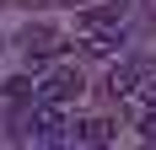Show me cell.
<instances>
[{
	"label": "cell",
	"instance_id": "obj_1",
	"mask_svg": "<svg viewBox=\"0 0 156 150\" xmlns=\"http://www.w3.org/2000/svg\"><path fill=\"white\" fill-rule=\"evenodd\" d=\"M65 129H70V118L54 102H38L32 97V107L22 113V139L27 145H65Z\"/></svg>",
	"mask_w": 156,
	"mask_h": 150
},
{
	"label": "cell",
	"instance_id": "obj_2",
	"mask_svg": "<svg viewBox=\"0 0 156 150\" xmlns=\"http://www.w3.org/2000/svg\"><path fill=\"white\" fill-rule=\"evenodd\" d=\"M81 91H86L81 70H76V64H59V70H48L43 80L32 86V97H38V102H54V107H65V102H81Z\"/></svg>",
	"mask_w": 156,
	"mask_h": 150
},
{
	"label": "cell",
	"instance_id": "obj_3",
	"mask_svg": "<svg viewBox=\"0 0 156 150\" xmlns=\"http://www.w3.org/2000/svg\"><path fill=\"white\" fill-rule=\"evenodd\" d=\"M119 48H124V27H86L81 32L86 59H119Z\"/></svg>",
	"mask_w": 156,
	"mask_h": 150
},
{
	"label": "cell",
	"instance_id": "obj_4",
	"mask_svg": "<svg viewBox=\"0 0 156 150\" xmlns=\"http://www.w3.org/2000/svg\"><path fill=\"white\" fill-rule=\"evenodd\" d=\"M119 139V123L113 118H81L65 129V145H113Z\"/></svg>",
	"mask_w": 156,
	"mask_h": 150
},
{
	"label": "cell",
	"instance_id": "obj_5",
	"mask_svg": "<svg viewBox=\"0 0 156 150\" xmlns=\"http://www.w3.org/2000/svg\"><path fill=\"white\" fill-rule=\"evenodd\" d=\"M59 48H65V43H59V38H54L48 27H27V32H22V54H27L32 64H43V59H54Z\"/></svg>",
	"mask_w": 156,
	"mask_h": 150
},
{
	"label": "cell",
	"instance_id": "obj_6",
	"mask_svg": "<svg viewBox=\"0 0 156 150\" xmlns=\"http://www.w3.org/2000/svg\"><path fill=\"white\" fill-rule=\"evenodd\" d=\"M140 70H145L140 59H124V64H113V70H108V97H113V102H124V97H129V86L140 80Z\"/></svg>",
	"mask_w": 156,
	"mask_h": 150
},
{
	"label": "cell",
	"instance_id": "obj_7",
	"mask_svg": "<svg viewBox=\"0 0 156 150\" xmlns=\"http://www.w3.org/2000/svg\"><path fill=\"white\" fill-rule=\"evenodd\" d=\"M124 5H129V0H108V5L81 11V32H86V27H119V22H124Z\"/></svg>",
	"mask_w": 156,
	"mask_h": 150
},
{
	"label": "cell",
	"instance_id": "obj_8",
	"mask_svg": "<svg viewBox=\"0 0 156 150\" xmlns=\"http://www.w3.org/2000/svg\"><path fill=\"white\" fill-rule=\"evenodd\" d=\"M124 102L135 107V113H140V107H156V70H151V64L140 70V80L129 86V97H124Z\"/></svg>",
	"mask_w": 156,
	"mask_h": 150
},
{
	"label": "cell",
	"instance_id": "obj_9",
	"mask_svg": "<svg viewBox=\"0 0 156 150\" xmlns=\"http://www.w3.org/2000/svg\"><path fill=\"white\" fill-rule=\"evenodd\" d=\"M135 129H140V139H151V145H156V107H140Z\"/></svg>",
	"mask_w": 156,
	"mask_h": 150
}]
</instances>
